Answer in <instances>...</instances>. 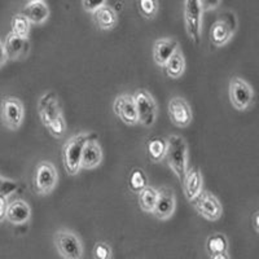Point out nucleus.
Masks as SVG:
<instances>
[{
    "label": "nucleus",
    "mask_w": 259,
    "mask_h": 259,
    "mask_svg": "<svg viewBox=\"0 0 259 259\" xmlns=\"http://www.w3.org/2000/svg\"><path fill=\"white\" fill-rule=\"evenodd\" d=\"M38 114L41 123L53 138L60 139L66 133V121L59 104V97L53 91L46 92L38 101Z\"/></svg>",
    "instance_id": "nucleus-1"
},
{
    "label": "nucleus",
    "mask_w": 259,
    "mask_h": 259,
    "mask_svg": "<svg viewBox=\"0 0 259 259\" xmlns=\"http://www.w3.org/2000/svg\"><path fill=\"white\" fill-rule=\"evenodd\" d=\"M170 170L182 183L188 170V145L180 135H170L166 139L165 159Z\"/></svg>",
    "instance_id": "nucleus-2"
},
{
    "label": "nucleus",
    "mask_w": 259,
    "mask_h": 259,
    "mask_svg": "<svg viewBox=\"0 0 259 259\" xmlns=\"http://www.w3.org/2000/svg\"><path fill=\"white\" fill-rule=\"evenodd\" d=\"M94 134H77L71 136L70 139L66 140L61 150L62 165H64L66 174L74 177L78 175L80 171V156H82V149L87 139H90Z\"/></svg>",
    "instance_id": "nucleus-3"
},
{
    "label": "nucleus",
    "mask_w": 259,
    "mask_h": 259,
    "mask_svg": "<svg viewBox=\"0 0 259 259\" xmlns=\"http://www.w3.org/2000/svg\"><path fill=\"white\" fill-rule=\"evenodd\" d=\"M239 29V20L235 12L227 11L222 13L221 17L214 21L209 31V39L214 47L222 48L235 36Z\"/></svg>",
    "instance_id": "nucleus-4"
},
{
    "label": "nucleus",
    "mask_w": 259,
    "mask_h": 259,
    "mask_svg": "<svg viewBox=\"0 0 259 259\" xmlns=\"http://www.w3.org/2000/svg\"><path fill=\"white\" fill-rule=\"evenodd\" d=\"M53 245L57 253L64 259H80L84 255L82 240L74 231L61 228L53 236Z\"/></svg>",
    "instance_id": "nucleus-5"
},
{
    "label": "nucleus",
    "mask_w": 259,
    "mask_h": 259,
    "mask_svg": "<svg viewBox=\"0 0 259 259\" xmlns=\"http://www.w3.org/2000/svg\"><path fill=\"white\" fill-rule=\"evenodd\" d=\"M59 172L52 162L41 161L32 175V189L38 196H48L56 188Z\"/></svg>",
    "instance_id": "nucleus-6"
},
{
    "label": "nucleus",
    "mask_w": 259,
    "mask_h": 259,
    "mask_svg": "<svg viewBox=\"0 0 259 259\" xmlns=\"http://www.w3.org/2000/svg\"><path fill=\"white\" fill-rule=\"evenodd\" d=\"M133 99L138 113V123L142 124L143 127L153 126L158 115V105L156 99L145 90H138L133 95Z\"/></svg>",
    "instance_id": "nucleus-7"
},
{
    "label": "nucleus",
    "mask_w": 259,
    "mask_h": 259,
    "mask_svg": "<svg viewBox=\"0 0 259 259\" xmlns=\"http://www.w3.org/2000/svg\"><path fill=\"white\" fill-rule=\"evenodd\" d=\"M202 8L198 0H184V26L192 43L200 45L202 36Z\"/></svg>",
    "instance_id": "nucleus-8"
},
{
    "label": "nucleus",
    "mask_w": 259,
    "mask_h": 259,
    "mask_svg": "<svg viewBox=\"0 0 259 259\" xmlns=\"http://www.w3.org/2000/svg\"><path fill=\"white\" fill-rule=\"evenodd\" d=\"M228 95L232 106L239 112H245L253 105L254 90L241 77H232L228 85Z\"/></svg>",
    "instance_id": "nucleus-9"
},
{
    "label": "nucleus",
    "mask_w": 259,
    "mask_h": 259,
    "mask_svg": "<svg viewBox=\"0 0 259 259\" xmlns=\"http://www.w3.org/2000/svg\"><path fill=\"white\" fill-rule=\"evenodd\" d=\"M0 117L4 126L11 131H17L25 118L24 104L15 96H6L0 103Z\"/></svg>",
    "instance_id": "nucleus-10"
},
{
    "label": "nucleus",
    "mask_w": 259,
    "mask_h": 259,
    "mask_svg": "<svg viewBox=\"0 0 259 259\" xmlns=\"http://www.w3.org/2000/svg\"><path fill=\"white\" fill-rule=\"evenodd\" d=\"M192 205L200 217L209 222L219 221L223 214V206H222L219 198L209 191L202 189V192L197 197L192 201Z\"/></svg>",
    "instance_id": "nucleus-11"
},
{
    "label": "nucleus",
    "mask_w": 259,
    "mask_h": 259,
    "mask_svg": "<svg viewBox=\"0 0 259 259\" xmlns=\"http://www.w3.org/2000/svg\"><path fill=\"white\" fill-rule=\"evenodd\" d=\"M167 113L171 123L179 127V128L188 127L193 119L191 105L186 99L180 96L171 97L167 105Z\"/></svg>",
    "instance_id": "nucleus-12"
},
{
    "label": "nucleus",
    "mask_w": 259,
    "mask_h": 259,
    "mask_svg": "<svg viewBox=\"0 0 259 259\" xmlns=\"http://www.w3.org/2000/svg\"><path fill=\"white\" fill-rule=\"evenodd\" d=\"M177 209V197L170 187H161L157 189V201L152 214L158 221H167L174 215Z\"/></svg>",
    "instance_id": "nucleus-13"
},
{
    "label": "nucleus",
    "mask_w": 259,
    "mask_h": 259,
    "mask_svg": "<svg viewBox=\"0 0 259 259\" xmlns=\"http://www.w3.org/2000/svg\"><path fill=\"white\" fill-rule=\"evenodd\" d=\"M113 112L127 126L138 124V113H136L133 95H118L114 99V103H113Z\"/></svg>",
    "instance_id": "nucleus-14"
},
{
    "label": "nucleus",
    "mask_w": 259,
    "mask_h": 259,
    "mask_svg": "<svg viewBox=\"0 0 259 259\" xmlns=\"http://www.w3.org/2000/svg\"><path fill=\"white\" fill-rule=\"evenodd\" d=\"M103 149H101L100 143L97 142L96 135H92L87 139L82 149V156H80V170H94L99 167L103 162Z\"/></svg>",
    "instance_id": "nucleus-15"
},
{
    "label": "nucleus",
    "mask_w": 259,
    "mask_h": 259,
    "mask_svg": "<svg viewBox=\"0 0 259 259\" xmlns=\"http://www.w3.org/2000/svg\"><path fill=\"white\" fill-rule=\"evenodd\" d=\"M182 184L184 189V196L189 202H192L203 189V177L200 168L188 167Z\"/></svg>",
    "instance_id": "nucleus-16"
},
{
    "label": "nucleus",
    "mask_w": 259,
    "mask_h": 259,
    "mask_svg": "<svg viewBox=\"0 0 259 259\" xmlns=\"http://www.w3.org/2000/svg\"><path fill=\"white\" fill-rule=\"evenodd\" d=\"M7 221L15 226H21L30 221L31 218V209L29 203L24 200H15L6 206L4 212Z\"/></svg>",
    "instance_id": "nucleus-17"
},
{
    "label": "nucleus",
    "mask_w": 259,
    "mask_h": 259,
    "mask_svg": "<svg viewBox=\"0 0 259 259\" xmlns=\"http://www.w3.org/2000/svg\"><path fill=\"white\" fill-rule=\"evenodd\" d=\"M179 48V41L172 38L157 39L153 43V60L156 65L163 68L170 56Z\"/></svg>",
    "instance_id": "nucleus-18"
},
{
    "label": "nucleus",
    "mask_w": 259,
    "mask_h": 259,
    "mask_svg": "<svg viewBox=\"0 0 259 259\" xmlns=\"http://www.w3.org/2000/svg\"><path fill=\"white\" fill-rule=\"evenodd\" d=\"M22 13L26 16L31 25H41L50 18L51 11L45 0H39V2L27 3Z\"/></svg>",
    "instance_id": "nucleus-19"
},
{
    "label": "nucleus",
    "mask_w": 259,
    "mask_h": 259,
    "mask_svg": "<svg viewBox=\"0 0 259 259\" xmlns=\"http://www.w3.org/2000/svg\"><path fill=\"white\" fill-rule=\"evenodd\" d=\"M206 250L210 258L227 259L228 255V239L223 233H212L206 240Z\"/></svg>",
    "instance_id": "nucleus-20"
},
{
    "label": "nucleus",
    "mask_w": 259,
    "mask_h": 259,
    "mask_svg": "<svg viewBox=\"0 0 259 259\" xmlns=\"http://www.w3.org/2000/svg\"><path fill=\"white\" fill-rule=\"evenodd\" d=\"M94 16V22L99 30L103 31H109L113 30L118 24V15L114 8L109 6H104L95 11L92 13Z\"/></svg>",
    "instance_id": "nucleus-21"
},
{
    "label": "nucleus",
    "mask_w": 259,
    "mask_h": 259,
    "mask_svg": "<svg viewBox=\"0 0 259 259\" xmlns=\"http://www.w3.org/2000/svg\"><path fill=\"white\" fill-rule=\"evenodd\" d=\"M4 47H6L7 56L8 60H18L24 57L29 50V39H22L18 36L13 35L12 32L9 31L4 40Z\"/></svg>",
    "instance_id": "nucleus-22"
},
{
    "label": "nucleus",
    "mask_w": 259,
    "mask_h": 259,
    "mask_svg": "<svg viewBox=\"0 0 259 259\" xmlns=\"http://www.w3.org/2000/svg\"><path fill=\"white\" fill-rule=\"evenodd\" d=\"M163 68L166 70V75L171 78V79H179V78H182L183 74L186 73V59H184V55H183L180 48H178L171 55L170 59L166 61Z\"/></svg>",
    "instance_id": "nucleus-23"
},
{
    "label": "nucleus",
    "mask_w": 259,
    "mask_h": 259,
    "mask_svg": "<svg viewBox=\"0 0 259 259\" xmlns=\"http://www.w3.org/2000/svg\"><path fill=\"white\" fill-rule=\"evenodd\" d=\"M148 157L153 163H159L165 159L166 140L161 138H152L147 142Z\"/></svg>",
    "instance_id": "nucleus-24"
},
{
    "label": "nucleus",
    "mask_w": 259,
    "mask_h": 259,
    "mask_svg": "<svg viewBox=\"0 0 259 259\" xmlns=\"http://www.w3.org/2000/svg\"><path fill=\"white\" fill-rule=\"evenodd\" d=\"M138 201L139 206L143 211L147 212V214H152L157 201V189L150 186L144 187L142 191L138 192Z\"/></svg>",
    "instance_id": "nucleus-25"
},
{
    "label": "nucleus",
    "mask_w": 259,
    "mask_h": 259,
    "mask_svg": "<svg viewBox=\"0 0 259 259\" xmlns=\"http://www.w3.org/2000/svg\"><path fill=\"white\" fill-rule=\"evenodd\" d=\"M11 32L13 35L18 36L22 39H29L30 29H31V24L27 20L26 16L24 13H16L11 21Z\"/></svg>",
    "instance_id": "nucleus-26"
},
{
    "label": "nucleus",
    "mask_w": 259,
    "mask_h": 259,
    "mask_svg": "<svg viewBox=\"0 0 259 259\" xmlns=\"http://www.w3.org/2000/svg\"><path fill=\"white\" fill-rule=\"evenodd\" d=\"M148 186V178L142 168H134L128 178L130 189L135 193L142 191L144 187Z\"/></svg>",
    "instance_id": "nucleus-27"
},
{
    "label": "nucleus",
    "mask_w": 259,
    "mask_h": 259,
    "mask_svg": "<svg viewBox=\"0 0 259 259\" xmlns=\"http://www.w3.org/2000/svg\"><path fill=\"white\" fill-rule=\"evenodd\" d=\"M139 12L147 20H153L158 13V0H138Z\"/></svg>",
    "instance_id": "nucleus-28"
},
{
    "label": "nucleus",
    "mask_w": 259,
    "mask_h": 259,
    "mask_svg": "<svg viewBox=\"0 0 259 259\" xmlns=\"http://www.w3.org/2000/svg\"><path fill=\"white\" fill-rule=\"evenodd\" d=\"M92 254L96 259H112L113 258V250L112 246L106 242H96L94 246Z\"/></svg>",
    "instance_id": "nucleus-29"
},
{
    "label": "nucleus",
    "mask_w": 259,
    "mask_h": 259,
    "mask_svg": "<svg viewBox=\"0 0 259 259\" xmlns=\"http://www.w3.org/2000/svg\"><path fill=\"white\" fill-rule=\"evenodd\" d=\"M106 2L108 0H82V6L85 12L94 13L99 8L106 6Z\"/></svg>",
    "instance_id": "nucleus-30"
},
{
    "label": "nucleus",
    "mask_w": 259,
    "mask_h": 259,
    "mask_svg": "<svg viewBox=\"0 0 259 259\" xmlns=\"http://www.w3.org/2000/svg\"><path fill=\"white\" fill-rule=\"evenodd\" d=\"M198 2H200L203 12H211V11L218 9L222 3V0H198Z\"/></svg>",
    "instance_id": "nucleus-31"
},
{
    "label": "nucleus",
    "mask_w": 259,
    "mask_h": 259,
    "mask_svg": "<svg viewBox=\"0 0 259 259\" xmlns=\"http://www.w3.org/2000/svg\"><path fill=\"white\" fill-rule=\"evenodd\" d=\"M7 61H8V56H7L6 47H4V41L0 40V68L4 66Z\"/></svg>",
    "instance_id": "nucleus-32"
},
{
    "label": "nucleus",
    "mask_w": 259,
    "mask_h": 259,
    "mask_svg": "<svg viewBox=\"0 0 259 259\" xmlns=\"http://www.w3.org/2000/svg\"><path fill=\"white\" fill-rule=\"evenodd\" d=\"M258 211H254L253 217H251V221H253V228L255 231V233L259 232V224H258Z\"/></svg>",
    "instance_id": "nucleus-33"
},
{
    "label": "nucleus",
    "mask_w": 259,
    "mask_h": 259,
    "mask_svg": "<svg viewBox=\"0 0 259 259\" xmlns=\"http://www.w3.org/2000/svg\"><path fill=\"white\" fill-rule=\"evenodd\" d=\"M6 201H4V198L0 196V219H2V217H4V212H6Z\"/></svg>",
    "instance_id": "nucleus-34"
},
{
    "label": "nucleus",
    "mask_w": 259,
    "mask_h": 259,
    "mask_svg": "<svg viewBox=\"0 0 259 259\" xmlns=\"http://www.w3.org/2000/svg\"><path fill=\"white\" fill-rule=\"evenodd\" d=\"M27 3H31V2H39V0H26Z\"/></svg>",
    "instance_id": "nucleus-35"
}]
</instances>
